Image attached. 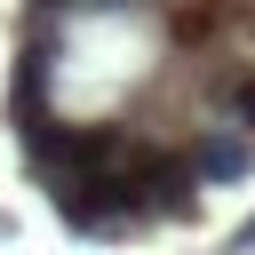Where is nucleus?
I'll list each match as a JSON object with an SVG mask.
<instances>
[{
    "mask_svg": "<svg viewBox=\"0 0 255 255\" xmlns=\"http://www.w3.org/2000/svg\"><path fill=\"white\" fill-rule=\"evenodd\" d=\"M128 8H151V0H32V16H128Z\"/></svg>",
    "mask_w": 255,
    "mask_h": 255,
    "instance_id": "obj_3",
    "label": "nucleus"
},
{
    "mask_svg": "<svg viewBox=\"0 0 255 255\" xmlns=\"http://www.w3.org/2000/svg\"><path fill=\"white\" fill-rule=\"evenodd\" d=\"M215 120H231V128L255 135V64H223L215 72Z\"/></svg>",
    "mask_w": 255,
    "mask_h": 255,
    "instance_id": "obj_2",
    "label": "nucleus"
},
{
    "mask_svg": "<svg viewBox=\"0 0 255 255\" xmlns=\"http://www.w3.org/2000/svg\"><path fill=\"white\" fill-rule=\"evenodd\" d=\"M183 159H191L199 191H231V183H247V175H255V135H247V128H231V120H207V128H191Z\"/></svg>",
    "mask_w": 255,
    "mask_h": 255,
    "instance_id": "obj_1",
    "label": "nucleus"
}]
</instances>
